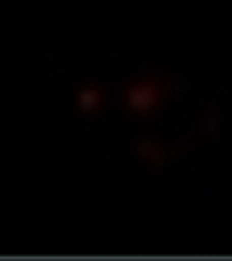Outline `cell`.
Here are the masks:
<instances>
[{"label":"cell","mask_w":232,"mask_h":261,"mask_svg":"<svg viewBox=\"0 0 232 261\" xmlns=\"http://www.w3.org/2000/svg\"><path fill=\"white\" fill-rule=\"evenodd\" d=\"M160 97V87L156 83H136L126 93V103L134 113H148L156 107Z\"/></svg>","instance_id":"1"},{"label":"cell","mask_w":232,"mask_h":261,"mask_svg":"<svg viewBox=\"0 0 232 261\" xmlns=\"http://www.w3.org/2000/svg\"><path fill=\"white\" fill-rule=\"evenodd\" d=\"M101 99H103V93H101L99 89H95V87H84V89H80V93H78V97H76L78 107H80V111H84V113H93V111L101 105Z\"/></svg>","instance_id":"2"},{"label":"cell","mask_w":232,"mask_h":261,"mask_svg":"<svg viewBox=\"0 0 232 261\" xmlns=\"http://www.w3.org/2000/svg\"><path fill=\"white\" fill-rule=\"evenodd\" d=\"M138 152L140 154H144L150 163H154V165H160L162 161H164V152L160 150V148H156V144L154 142H150V140H142V142H138Z\"/></svg>","instance_id":"3"}]
</instances>
